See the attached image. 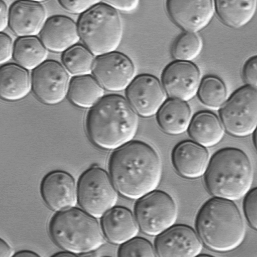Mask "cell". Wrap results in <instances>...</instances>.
Segmentation results:
<instances>
[{
	"instance_id": "1",
	"label": "cell",
	"mask_w": 257,
	"mask_h": 257,
	"mask_svg": "<svg viewBox=\"0 0 257 257\" xmlns=\"http://www.w3.org/2000/svg\"><path fill=\"white\" fill-rule=\"evenodd\" d=\"M110 179L122 196L139 199L155 190L162 177V163L156 151L140 141L116 149L108 163Z\"/></svg>"
},
{
	"instance_id": "8",
	"label": "cell",
	"mask_w": 257,
	"mask_h": 257,
	"mask_svg": "<svg viewBox=\"0 0 257 257\" xmlns=\"http://www.w3.org/2000/svg\"><path fill=\"white\" fill-rule=\"evenodd\" d=\"M219 115L231 135L244 137L253 133L257 124L256 88L246 85L237 89L221 106Z\"/></svg>"
},
{
	"instance_id": "23",
	"label": "cell",
	"mask_w": 257,
	"mask_h": 257,
	"mask_svg": "<svg viewBox=\"0 0 257 257\" xmlns=\"http://www.w3.org/2000/svg\"><path fill=\"white\" fill-rule=\"evenodd\" d=\"M188 131L195 142L205 148L217 145L224 135L223 126L218 117L207 111L199 112L192 117Z\"/></svg>"
},
{
	"instance_id": "9",
	"label": "cell",
	"mask_w": 257,
	"mask_h": 257,
	"mask_svg": "<svg viewBox=\"0 0 257 257\" xmlns=\"http://www.w3.org/2000/svg\"><path fill=\"white\" fill-rule=\"evenodd\" d=\"M135 214L144 233L157 236L174 225L177 218V208L168 194L154 190L139 199Z\"/></svg>"
},
{
	"instance_id": "14",
	"label": "cell",
	"mask_w": 257,
	"mask_h": 257,
	"mask_svg": "<svg viewBox=\"0 0 257 257\" xmlns=\"http://www.w3.org/2000/svg\"><path fill=\"white\" fill-rule=\"evenodd\" d=\"M155 247L160 257H194L201 253L202 244L192 228L178 224L157 235Z\"/></svg>"
},
{
	"instance_id": "27",
	"label": "cell",
	"mask_w": 257,
	"mask_h": 257,
	"mask_svg": "<svg viewBox=\"0 0 257 257\" xmlns=\"http://www.w3.org/2000/svg\"><path fill=\"white\" fill-rule=\"evenodd\" d=\"M95 56L85 46L76 44L62 54L63 65L73 76L89 74L92 72Z\"/></svg>"
},
{
	"instance_id": "36",
	"label": "cell",
	"mask_w": 257,
	"mask_h": 257,
	"mask_svg": "<svg viewBox=\"0 0 257 257\" xmlns=\"http://www.w3.org/2000/svg\"><path fill=\"white\" fill-rule=\"evenodd\" d=\"M9 10L6 3L3 1H0V31H3L9 25Z\"/></svg>"
},
{
	"instance_id": "5",
	"label": "cell",
	"mask_w": 257,
	"mask_h": 257,
	"mask_svg": "<svg viewBox=\"0 0 257 257\" xmlns=\"http://www.w3.org/2000/svg\"><path fill=\"white\" fill-rule=\"evenodd\" d=\"M83 210L71 207L55 214L49 224L55 243L76 254L88 253L102 246L105 238L101 226Z\"/></svg>"
},
{
	"instance_id": "25",
	"label": "cell",
	"mask_w": 257,
	"mask_h": 257,
	"mask_svg": "<svg viewBox=\"0 0 257 257\" xmlns=\"http://www.w3.org/2000/svg\"><path fill=\"white\" fill-rule=\"evenodd\" d=\"M256 0L216 1L215 10L219 19L226 25L234 28L247 24L253 17Z\"/></svg>"
},
{
	"instance_id": "12",
	"label": "cell",
	"mask_w": 257,
	"mask_h": 257,
	"mask_svg": "<svg viewBox=\"0 0 257 257\" xmlns=\"http://www.w3.org/2000/svg\"><path fill=\"white\" fill-rule=\"evenodd\" d=\"M127 100L142 117H149L158 112L166 100V93L159 79L150 74L135 77L125 91Z\"/></svg>"
},
{
	"instance_id": "38",
	"label": "cell",
	"mask_w": 257,
	"mask_h": 257,
	"mask_svg": "<svg viewBox=\"0 0 257 257\" xmlns=\"http://www.w3.org/2000/svg\"><path fill=\"white\" fill-rule=\"evenodd\" d=\"M14 256L17 257H38L39 254L35 252L27 250H23L15 253Z\"/></svg>"
},
{
	"instance_id": "13",
	"label": "cell",
	"mask_w": 257,
	"mask_h": 257,
	"mask_svg": "<svg viewBox=\"0 0 257 257\" xmlns=\"http://www.w3.org/2000/svg\"><path fill=\"white\" fill-rule=\"evenodd\" d=\"M200 82V70L191 62L174 61L165 67L162 75V85L166 94L184 101L196 95Z\"/></svg>"
},
{
	"instance_id": "32",
	"label": "cell",
	"mask_w": 257,
	"mask_h": 257,
	"mask_svg": "<svg viewBox=\"0 0 257 257\" xmlns=\"http://www.w3.org/2000/svg\"><path fill=\"white\" fill-rule=\"evenodd\" d=\"M99 1H65L60 0L58 2L67 11L75 14H82L91 7L99 3Z\"/></svg>"
},
{
	"instance_id": "39",
	"label": "cell",
	"mask_w": 257,
	"mask_h": 257,
	"mask_svg": "<svg viewBox=\"0 0 257 257\" xmlns=\"http://www.w3.org/2000/svg\"><path fill=\"white\" fill-rule=\"evenodd\" d=\"M53 256H57V257H69V256H77V254L73 253L71 252L66 251H61L59 252H57V253H55V254L52 255Z\"/></svg>"
},
{
	"instance_id": "31",
	"label": "cell",
	"mask_w": 257,
	"mask_h": 257,
	"mask_svg": "<svg viewBox=\"0 0 257 257\" xmlns=\"http://www.w3.org/2000/svg\"><path fill=\"white\" fill-rule=\"evenodd\" d=\"M257 190L254 188L246 195L243 201V209L247 220L251 227L257 228Z\"/></svg>"
},
{
	"instance_id": "10",
	"label": "cell",
	"mask_w": 257,
	"mask_h": 257,
	"mask_svg": "<svg viewBox=\"0 0 257 257\" xmlns=\"http://www.w3.org/2000/svg\"><path fill=\"white\" fill-rule=\"evenodd\" d=\"M69 82L67 70L54 60H46L32 72V91L41 102L47 105H55L64 99Z\"/></svg>"
},
{
	"instance_id": "33",
	"label": "cell",
	"mask_w": 257,
	"mask_h": 257,
	"mask_svg": "<svg viewBox=\"0 0 257 257\" xmlns=\"http://www.w3.org/2000/svg\"><path fill=\"white\" fill-rule=\"evenodd\" d=\"M256 56L248 59L242 68V77L247 86L256 88L257 86Z\"/></svg>"
},
{
	"instance_id": "20",
	"label": "cell",
	"mask_w": 257,
	"mask_h": 257,
	"mask_svg": "<svg viewBox=\"0 0 257 257\" xmlns=\"http://www.w3.org/2000/svg\"><path fill=\"white\" fill-rule=\"evenodd\" d=\"M101 227L110 242L119 245L136 237L139 231L132 211L122 206H114L108 210L101 217Z\"/></svg>"
},
{
	"instance_id": "2",
	"label": "cell",
	"mask_w": 257,
	"mask_h": 257,
	"mask_svg": "<svg viewBox=\"0 0 257 257\" xmlns=\"http://www.w3.org/2000/svg\"><path fill=\"white\" fill-rule=\"evenodd\" d=\"M138 125L137 113L127 99L115 94L103 96L90 108L85 121L91 143L106 150H116L131 142Z\"/></svg>"
},
{
	"instance_id": "30",
	"label": "cell",
	"mask_w": 257,
	"mask_h": 257,
	"mask_svg": "<svg viewBox=\"0 0 257 257\" xmlns=\"http://www.w3.org/2000/svg\"><path fill=\"white\" fill-rule=\"evenodd\" d=\"M118 256H156L151 243L146 239L134 237L120 245L118 250Z\"/></svg>"
},
{
	"instance_id": "28",
	"label": "cell",
	"mask_w": 257,
	"mask_h": 257,
	"mask_svg": "<svg viewBox=\"0 0 257 257\" xmlns=\"http://www.w3.org/2000/svg\"><path fill=\"white\" fill-rule=\"evenodd\" d=\"M201 102L211 108H218L225 102L227 90L223 82L214 76H207L200 82L197 91Z\"/></svg>"
},
{
	"instance_id": "3",
	"label": "cell",
	"mask_w": 257,
	"mask_h": 257,
	"mask_svg": "<svg viewBox=\"0 0 257 257\" xmlns=\"http://www.w3.org/2000/svg\"><path fill=\"white\" fill-rule=\"evenodd\" d=\"M195 225L201 241L214 251H232L245 238L243 219L230 200L214 197L207 201L197 214Z\"/></svg>"
},
{
	"instance_id": "18",
	"label": "cell",
	"mask_w": 257,
	"mask_h": 257,
	"mask_svg": "<svg viewBox=\"0 0 257 257\" xmlns=\"http://www.w3.org/2000/svg\"><path fill=\"white\" fill-rule=\"evenodd\" d=\"M39 38L47 50L63 52L80 40L77 24L71 18L55 15L46 20Z\"/></svg>"
},
{
	"instance_id": "16",
	"label": "cell",
	"mask_w": 257,
	"mask_h": 257,
	"mask_svg": "<svg viewBox=\"0 0 257 257\" xmlns=\"http://www.w3.org/2000/svg\"><path fill=\"white\" fill-rule=\"evenodd\" d=\"M40 192L46 205L55 211L75 207L77 202L75 180L69 173L63 171H54L45 176L41 183Z\"/></svg>"
},
{
	"instance_id": "29",
	"label": "cell",
	"mask_w": 257,
	"mask_h": 257,
	"mask_svg": "<svg viewBox=\"0 0 257 257\" xmlns=\"http://www.w3.org/2000/svg\"><path fill=\"white\" fill-rule=\"evenodd\" d=\"M203 42L200 36L195 33L186 32L174 42L172 55L177 61L190 62L200 53Z\"/></svg>"
},
{
	"instance_id": "34",
	"label": "cell",
	"mask_w": 257,
	"mask_h": 257,
	"mask_svg": "<svg viewBox=\"0 0 257 257\" xmlns=\"http://www.w3.org/2000/svg\"><path fill=\"white\" fill-rule=\"evenodd\" d=\"M14 45L11 37L5 33H0V63L3 64L13 57Z\"/></svg>"
},
{
	"instance_id": "22",
	"label": "cell",
	"mask_w": 257,
	"mask_h": 257,
	"mask_svg": "<svg viewBox=\"0 0 257 257\" xmlns=\"http://www.w3.org/2000/svg\"><path fill=\"white\" fill-rule=\"evenodd\" d=\"M192 119L190 106L186 101L170 98L166 100L157 113V120L161 130L171 135L186 132Z\"/></svg>"
},
{
	"instance_id": "26",
	"label": "cell",
	"mask_w": 257,
	"mask_h": 257,
	"mask_svg": "<svg viewBox=\"0 0 257 257\" xmlns=\"http://www.w3.org/2000/svg\"><path fill=\"white\" fill-rule=\"evenodd\" d=\"M14 44L13 59L22 67L33 70L46 61L47 49L36 36L19 37Z\"/></svg>"
},
{
	"instance_id": "17",
	"label": "cell",
	"mask_w": 257,
	"mask_h": 257,
	"mask_svg": "<svg viewBox=\"0 0 257 257\" xmlns=\"http://www.w3.org/2000/svg\"><path fill=\"white\" fill-rule=\"evenodd\" d=\"M47 18L45 6L38 1H18L9 9V26L19 37L39 34Z\"/></svg>"
},
{
	"instance_id": "35",
	"label": "cell",
	"mask_w": 257,
	"mask_h": 257,
	"mask_svg": "<svg viewBox=\"0 0 257 257\" xmlns=\"http://www.w3.org/2000/svg\"><path fill=\"white\" fill-rule=\"evenodd\" d=\"M116 10L131 12L136 10L139 4L138 0L103 1Z\"/></svg>"
},
{
	"instance_id": "21",
	"label": "cell",
	"mask_w": 257,
	"mask_h": 257,
	"mask_svg": "<svg viewBox=\"0 0 257 257\" xmlns=\"http://www.w3.org/2000/svg\"><path fill=\"white\" fill-rule=\"evenodd\" d=\"M31 89V77L27 69L15 63L1 66L0 95L2 99L18 101L25 97Z\"/></svg>"
},
{
	"instance_id": "24",
	"label": "cell",
	"mask_w": 257,
	"mask_h": 257,
	"mask_svg": "<svg viewBox=\"0 0 257 257\" xmlns=\"http://www.w3.org/2000/svg\"><path fill=\"white\" fill-rule=\"evenodd\" d=\"M104 91L96 79L90 74L75 76L70 80L67 97L74 105L90 108L103 96Z\"/></svg>"
},
{
	"instance_id": "19",
	"label": "cell",
	"mask_w": 257,
	"mask_h": 257,
	"mask_svg": "<svg viewBox=\"0 0 257 257\" xmlns=\"http://www.w3.org/2000/svg\"><path fill=\"white\" fill-rule=\"evenodd\" d=\"M176 172L187 179H196L204 175L209 162V154L205 147L191 141L178 144L172 154Z\"/></svg>"
},
{
	"instance_id": "37",
	"label": "cell",
	"mask_w": 257,
	"mask_h": 257,
	"mask_svg": "<svg viewBox=\"0 0 257 257\" xmlns=\"http://www.w3.org/2000/svg\"><path fill=\"white\" fill-rule=\"evenodd\" d=\"M15 253L10 245L2 238L0 240V257H11Z\"/></svg>"
},
{
	"instance_id": "6",
	"label": "cell",
	"mask_w": 257,
	"mask_h": 257,
	"mask_svg": "<svg viewBox=\"0 0 257 257\" xmlns=\"http://www.w3.org/2000/svg\"><path fill=\"white\" fill-rule=\"evenodd\" d=\"M77 25L80 40L95 56L115 51L121 43L120 16L103 1L81 14Z\"/></svg>"
},
{
	"instance_id": "4",
	"label": "cell",
	"mask_w": 257,
	"mask_h": 257,
	"mask_svg": "<svg viewBox=\"0 0 257 257\" xmlns=\"http://www.w3.org/2000/svg\"><path fill=\"white\" fill-rule=\"evenodd\" d=\"M253 178L252 165L246 154L237 148H225L211 157L204 182L212 196L235 201L249 191Z\"/></svg>"
},
{
	"instance_id": "15",
	"label": "cell",
	"mask_w": 257,
	"mask_h": 257,
	"mask_svg": "<svg viewBox=\"0 0 257 257\" xmlns=\"http://www.w3.org/2000/svg\"><path fill=\"white\" fill-rule=\"evenodd\" d=\"M166 7L176 25L186 32L195 33L209 23L215 11L213 1L169 0Z\"/></svg>"
},
{
	"instance_id": "11",
	"label": "cell",
	"mask_w": 257,
	"mask_h": 257,
	"mask_svg": "<svg viewBox=\"0 0 257 257\" xmlns=\"http://www.w3.org/2000/svg\"><path fill=\"white\" fill-rule=\"evenodd\" d=\"M91 72L103 89L116 92L126 89L135 77L136 68L128 57L114 51L96 56Z\"/></svg>"
},
{
	"instance_id": "7",
	"label": "cell",
	"mask_w": 257,
	"mask_h": 257,
	"mask_svg": "<svg viewBox=\"0 0 257 257\" xmlns=\"http://www.w3.org/2000/svg\"><path fill=\"white\" fill-rule=\"evenodd\" d=\"M77 202L82 209L95 218H101L115 206L117 191L107 173L93 166L80 176L77 186Z\"/></svg>"
}]
</instances>
